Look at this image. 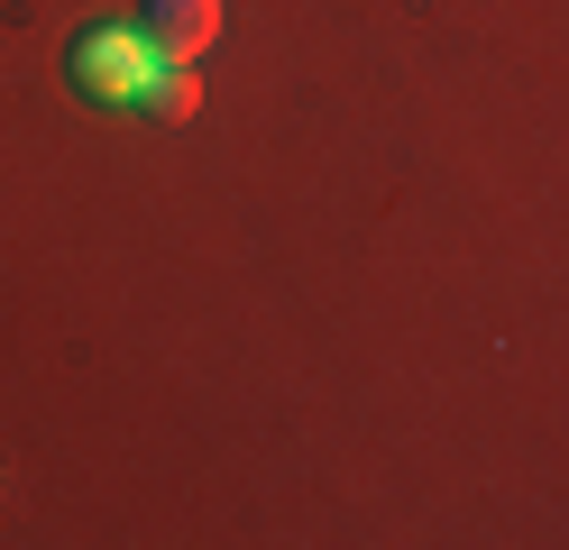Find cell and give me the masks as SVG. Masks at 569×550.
Wrapping results in <instances>:
<instances>
[{
    "label": "cell",
    "instance_id": "3957f363",
    "mask_svg": "<svg viewBox=\"0 0 569 550\" xmlns=\"http://www.w3.org/2000/svg\"><path fill=\"white\" fill-rule=\"evenodd\" d=\"M193 101H202V92H193V64H166V73H157V92H148V110H157V120H184Z\"/></svg>",
    "mask_w": 569,
    "mask_h": 550
},
{
    "label": "cell",
    "instance_id": "6da1fadb",
    "mask_svg": "<svg viewBox=\"0 0 569 550\" xmlns=\"http://www.w3.org/2000/svg\"><path fill=\"white\" fill-rule=\"evenodd\" d=\"M157 73H166V47L148 37V19H138V28H92L83 47H74V83H83L92 101H111V110L148 101Z\"/></svg>",
    "mask_w": 569,
    "mask_h": 550
},
{
    "label": "cell",
    "instance_id": "7a4b0ae2",
    "mask_svg": "<svg viewBox=\"0 0 569 550\" xmlns=\"http://www.w3.org/2000/svg\"><path fill=\"white\" fill-rule=\"evenodd\" d=\"M138 19H148V37L166 47V64H193V56H211V37H221L230 10L221 0H148Z\"/></svg>",
    "mask_w": 569,
    "mask_h": 550
}]
</instances>
